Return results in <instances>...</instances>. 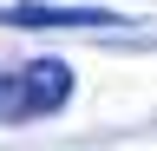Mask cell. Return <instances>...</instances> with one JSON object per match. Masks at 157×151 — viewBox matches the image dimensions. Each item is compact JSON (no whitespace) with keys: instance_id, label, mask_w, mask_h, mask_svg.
Here are the masks:
<instances>
[{"instance_id":"obj_2","label":"cell","mask_w":157,"mask_h":151,"mask_svg":"<svg viewBox=\"0 0 157 151\" xmlns=\"http://www.w3.org/2000/svg\"><path fill=\"white\" fill-rule=\"evenodd\" d=\"M0 26H26V33H105V26H131V13H111V7H46V0H13V7H0Z\"/></svg>"},{"instance_id":"obj_1","label":"cell","mask_w":157,"mask_h":151,"mask_svg":"<svg viewBox=\"0 0 157 151\" xmlns=\"http://www.w3.org/2000/svg\"><path fill=\"white\" fill-rule=\"evenodd\" d=\"M72 66L66 59H20L0 66V125H39L72 99Z\"/></svg>"}]
</instances>
